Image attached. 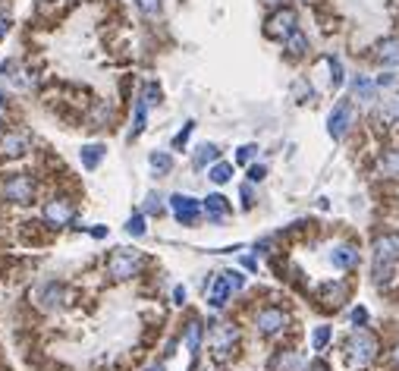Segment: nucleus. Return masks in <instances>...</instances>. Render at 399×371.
Segmentation results:
<instances>
[{
	"label": "nucleus",
	"instance_id": "nucleus-18",
	"mask_svg": "<svg viewBox=\"0 0 399 371\" xmlns=\"http://www.w3.org/2000/svg\"><path fill=\"white\" fill-rule=\"evenodd\" d=\"M205 208H207V214L214 217V221H220V217L229 211V205H227V199H223V195H207Z\"/></svg>",
	"mask_w": 399,
	"mask_h": 371
},
{
	"label": "nucleus",
	"instance_id": "nucleus-37",
	"mask_svg": "<svg viewBox=\"0 0 399 371\" xmlns=\"http://www.w3.org/2000/svg\"><path fill=\"white\" fill-rule=\"evenodd\" d=\"M7 32H10V19L0 13V38H7Z\"/></svg>",
	"mask_w": 399,
	"mask_h": 371
},
{
	"label": "nucleus",
	"instance_id": "nucleus-6",
	"mask_svg": "<svg viewBox=\"0 0 399 371\" xmlns=\"http://www.w3.org/2000/svg\"><path fill=\"white\" fill-rule=\"evenodd\" d=\"M170 208H173V214H176V221L185 223V227H189V223H195V221H198V214H201L198 201H195L192 195H183V192H176L170 199Z\"/></svg>",
	"mask_w": 399,
	"mask_h": 371
},
{
	"label": "nucleus",
	"instance_id": "nucleus-35",
	"mask_svg": "<svg viewBox=\"0 0 399 371\" xmlns=\"http://www.w3.org/2000/svg\"><path fill=\"white\" fill-rule=\"evenodd\" d=\"M264 167H251V170H249V179H251V183H261V179H264Z\"/></svg>",
	"mask_w": 399,
	"mask_h": 371
},
{
	"label": "nucleus",
	"instance_id": "nucleus-42",
	"mask_svg": "<svg viewBox=\"0 0 399 371\" xmlns=\"http://www.w3.org/2000/svg\"><path fill=\"white\" fill-rule=\"evenodd\" d=\"M148 371H167V368H163V365H151Z\"/></svg>",
	"mask_w": 399,
	"mask_h": 371
},
{
	"label": "nucleus",
	"instance_id": "nucleus-38",
	"mask_svg": "<svg viewBox=\"0 0 399 371\" xmlns=\"http://www.w3.org/2000/svg\"><path fill=\"white\" fill-rule=\"evenodd\" d=\"M173 299H176V302L183 305V302H185V286H176V290H173Z\"/></svg>",
	"mask_w": 399,
	"mask_h": 371
},
{
	"label": "nucleus",
	"instance_id": "nucleus-4",
	"mask_svg": "<svg viewBox=\"0 0 399 371\" xmlns=\"http://www.w3.org/2000/svg\"><path fill=\"white\" fill-rule=\"evenodd\" d=\"M264 32H267V38H280V41H286V38L296 32V10L280 7L271 19H267Z\"/></svg>",
	"mask_w": 399,
	"mask_h": 371
},
{
	"label": "nucleus",
	"instance_id": "nucleus-12",
	"mask_svg": "<svg viewBox=\"0 0 399 371\" xmlns=\"http://www.w3.org/2000/svg\"><path fill=\"white\" fill-rule=\"evenodd\" d=\"M229 293H233V286H229L227 274H220L214 280V286H211V296H207V302L214 305V308H223V305H227V299H229Z\"/></svg>",
	"mask_w": 399,
	"mask_h": 371
},
{
	"label": "nucleus",
	"instance_id": "nucleus-15",
	"mask_svg": "<svg viewBox=\"0 0 399 371\" xmlns=\"http://www.w3.org/2000/svg\"><path fill=\"white\" fill-rule=\"evenodd\" d=\"M145 113H148V104H145V98L135 101V120H133V129H129V139H139L145 133Z\"/></svg>",
	"mask_w": 399,
	"mask_h": 371
},
{
	"label": "nucleus",
	"instance_id": "nucleus-41",
	"mask_svg": "<svg viewBox=\"0 0 399 371\" xmlns=\"http://www.w3.org/2000/svg\"><path fill=\"white\" fill-rule=\"evenodd\" d=\"M267 7H280V3H286V0H264Z\"/></svg>",
	"mask_w": 399,
	"mask_h": 371
},
{
	"label": "nucleus",
	"instance_id": "nucleus-11",
	"mask_svg": "<svg viewBox=\"0 0 399 371\" xmlns=\"http://www.w3.org/2000/svg\"><path fill=\"white\" fill-rule=\"evenodd\" d=\"M330 261H333V267L349 271V267L358 265V252H355L352 245H337V249H333V255H330Z\"/></svg>",
	"mask_w": 399,
	"mask_h": 371
},
{
	"label": "nucleus",
	"instance_id": "nucleus-27",
	"mask_svg": "<svg viewBox=\"0 0 399 371\" xmlns=\"http://www.w3.org/2000/svg\"><path fill=\"white\" fill-rule=\"evenodd\" d=\"M233 340H236V330H229V327H223V330H220V337H217V352H223V349H227Z\"/></svg>",
	"mask_w": 399,
	"mask_h": 371
},
{
	"label": "nucleus",
	"instance_id": "nucleus-28",
	"mask_svg": "<svg viewBox=\"0 0 399 371\" xmlns=\"http://www.w3.org/2000/svg\"><path fill=\"white\" fill-rule=\"evenodd\" d=\"M255 155H258V145H242V148H239V155H236V161L239 164H249Z\"/></svg>",
	"mask_w": 399,
	"mask_h": 371
},
{
	"label": "nucleus",
	"instance_id": "nucleus-26",
	"mask_svg": "<svg viewBox=\"0 0 399 371\" xmlns=\"http://www.w3.org/2000/svg\"><path fill=\"white\" fill-rule=\"evenodd\" d=\"M135 3H139V10L148 16V19H155V16L161 13V0H135Z\"/></svg>",
	"mask_w": 399,
	"mask_h": 371
},
{
	"label": "nucleus",
	"instance_id": "nucleus-32",
	"mask_svg": "<svg viewBox=\"0 0 399 371\" xmlns=\"http://www.w3.org/2000/svg\"><path fill=\"white\" fill-rule=\"evenodd\" d=\"M355 95L371 98V95H374V85H371L368 79H355Z\"/></svg>",
	"mask_w": 399,
	"mask_h": 371
},
{
	"label": "nucleus",
	"instance_id": "nucleus-25",
	"mask_svg": "<svg viewBox=\"0 0 399 371\" xmlns=\"http://www.w3.org/2000/svg\"><path fill=\"white\" fill-rule=\"evenodd\" d=\"M126 233H129V236H145V217L141 214L129 217V221H126Z\"/></svg>",
	"mask_w": 399,
	"mask_h": 371
},
{
	"label": "nucleus",
	"instance_id": "nucleus-24",
	"mask_svg": "<svg viewBox=\"0 0 399 371\" xmlns=\"http://www.w3.org/2000/svg\"><path fill=\"white\" fill-rule=\"evenodd\" d=\"M327 343H330V327H324V324L315 327V334H311V346H315V349H324Z\"/></svg>",
	"mask_w": 399,
	"mask_h": 371
},
{
	"label": "nucleus",
	"instance_id": "nucleus-9",
	"mask_svg": "<svg viewBox=\"0 0 399 371\" xmlns=\"http://www.w3.org/2000/svg\"><path fill=\"white\" fill-rule=\"evenodd\" d=\"M45 221L51 223V227H67V223L73 221V205H69L67 199H54V201H47Z\"/></svg>",
	"mask_w": 399,
	"mask_h": 371
},
{
	"label": "nucleus",
	"instance_id": "nucleus-23",
	"mask_svg": "<svg viewBox=\"0 0 399 371\" xmlns=\"http://www.w3.org/2000/svg\"><path fill=\"white\" fill-rule=\"evenodd\" d=\"M151 167H155L157 173H170L173 157L167 155V151H155V155H151Z\"/></svg>",
	"mask_w": 399,
	"mask_h": 371
},
{
	"label": "nucleus",
	"instance_id": "nucleus-29",
	"mask_svg": "<svg viewBox=\"0 0 399 371\" xmlns=\"http://www.w3.org/2000/svg\"><path fill=\"white\" fill-rule=\"evenodd\" d=\"M327 67H330V73H333V85H343V67H340V60L327 57Z\"/></svg>",
	"mask_w": 399,
	"mask_h": 371
},
{
	"label": "nucleus",
	"instance_id": "nucleus-5",
	"mask_svg": "<svg viewBox=\"0 0 399 371\" xmlns=\"http://www.w3.org/2000/svg\"><path fill=\"white\" fill-rule=\"evenodd\" d=\"M255 324H258V330H261L264 337H277V334L283 330V327L289 324V318H286V312H283V308H274V305H267V308H261V312H258Z\"/></svg>",
	"mask_w": 399,
	"mask_h": 371
},
{
	"label": "nucleus",
	"instance_id": "nucleus-20",
	"mask_svg": "<svg viewBox=\"0 0 399 371\" xmlns=\"http://www.w3.org/2000/svg\"><path fill=\"white\" fill-rule=\"evenodd\" d=\"M79 157H82V164H85L89 170H95L98 164H101V157H104V148H101V145H85Z\"/></svg>",
	"mask_w": 399,
	"mask_h": 371
},
{
	"label": "nucleus",
	"instance_id": "nucleus-40",
	"mask_svg": "<svg viewBox=\"0 0 399 371\" xmlns=\"http://www.w3.org/2000/svg\"><path fill=\"white\" fill-rule=\"evenodd\" d=\"M308 371H330V368H327V365H321V362H315Z\"/></svg>",
	"mask_w": 399,
	"mask_h": 371
},
{
	"label": "nucleus",
	"instance_id": "nucleus-30",
	"mask_svg": "<svg viewBox=\"0 0 399 371\" xmlns=\"http://www.w3.org/2000/svg\"><path fill=\"white\" fill-rule=\"evenodd\" d=\"M157 101H161V89H157L155 82H148L145 85V104H157Z\"/></svg>",
	"mask_w": 399,
	"mask_h": 371
},
{
	"label": "nucleus",
	"instance_id": "nucleus-14",
	"mask_svg": "<svg viewBox=\"0 0 399 371\" xmlns=\"http://www.w3.org/2000/svg\"><path fill=\"white\" fill-rule=\"evenodd\" d=\"M302 356H299V352H280V356L274 359V365H271V368L274 371H302Z\"/></svg>",
	"mask_w": 399,
	"mask_h": 371
},
{
	"label": "nucleus",
	"instance_id": "nucleus-21",
	"mask_svg": "<svg viewBox=\"0 0 399 371\" xmlns=\"http://www.w3.org/2000/svg\"><path fill=\"white\" fill-rule=\"evenodd\" d=\"M217 155H220V151H217V145H201L198 155H195V167L201 170V167H207V164H214Z\"/></svg>",
	"mask_w": 399,
	"mask_h": 371
},
{
	"label": "nucleus",
	"instance_id": "nucleus-17",
	"mask_svg": "<svg viewBox=\"0 0 399 371\" xmlns=\"http://www.w3.org/2000/svg\"><path fill=\"white\" fill-rule=\"evenodd\" d=\"M286 51H289V57H302L305 51H308V38L302 35V32H293V35L286 38Z\"/></svg>",
	"mask_w": 399,
	"mask_h": 371
},
{
	"label": "nucleus",
	"instance_id": "nucleus-1",
	"mask_svg": "<svg viewBox=\"0 0 399 371\" xmlns=\"http://www.w3.org/2000/svg\"><path fill=\"white\" fill-rule=\"evenodd\" d=\"M371 252H374L377 280H384V274H390V267L396 265V258H399V236H396V233H384V236H377L374 245H371Z\"/></svg>",
	"mask_w": 399,
	"mask_h": 371
},
{
	"label": "nucleus",
	"instance_id": "nucleus-36",
	"mask_svg": "<svg viewBox=\"0 0 399 371\" xmlns=\"http://www.w3.org/2000/svg\"><path fill=\"white\" fill-rule=\"evenodd\" d=\"M352 321H355V324H365V321H368V312H365V308H355Z\"/></svg>",
	"mask_w": 399,
	"mask_h": 371
},
{
	"label": "nucleus",
	"instance_id": "nucleus-8",
	"mask_svg": "<svg viewBox=\"0 0 399 371\" xmlns=\"http://www.w3.org/2000/svg\"><path fill=\"white\" fill-rule=\"evenodd\" d=\"M349 123H352V107H349V101H340V104L333 107L330 117H327V129H330L333 139H343Z\"/></svg>",
	"mask_w": 399,
	"mask_h": 371
},
{
	"label": "nucleus",
	"instance_id": "nucleus-13",
	"mask_svg": "<svg viewBox=\"0 0 399 371\" xmlns=\"http://www.w3.org/2000/svg\"><path fill=\"white\" fill-rule=\"evenodd\" d=\"M0 148H3V155H7V157H19L25 148H29V135H25V133H7V139H3Z\"/></svg>",
	"mask_w": 399,
	"mask_h": 371
},
{
	"label": "nucleus",
	"instance_id": "nucleus-39",
	"mask_svg": "<svg viewBox=\"0 0 399 371\" xmlns=\"http://www.w3.org/2000/svg\"><path fill=\"white\" fill-rule=\"evenodd\" d=\"M91 236H95V239H104V236H107V230H104V227H95V230H91Z\"/></svg>",
	"mask_w": 399,
	"mask_h": 371
},
{
	"label": "nucleus",
	"instance_id": "nucleus-31",
	"mask_svg": "<svg viewBox=\"0 0 399 371\" xmlns=\"http://www.w3.org/2000/svg\"><path fill=\"white\" fill-rule=\"evenodd\" d=\"M192 129H195V123H192V120H189V123H185V129H183V133H179L176 139H173V148H183L185 142H189V135H192Z\"/></svg>",
	"mask_w": 399,
	"mask_h": 371
},
{
	"label": "nucleus",
	"instance_id": "nucleus-33",
	"mask_svg": "<svg viewBox=\"0 0 399 371\" xmlns=\"http://www.w3.org/2000/svg\"><path fill=\"white\" fill-rule=\"evenodd\" d=\"M145 211H148V214H161V211H163V201L157 199V195H148V199H145Z\"/></svg>",
	"mask_w": 399,
	"mask_h": 371
},
{
	"label": "nucleus",
	"instance_id": "nucleus-10",
	"mask_svg": "<svg viewBox=\"0 0 399 371\" xmlns=\"http://www.w3.org/2000/svg\"><path fill=\"white\" fill-rule=\"evenodd\" d=\"M374 57L384 67H399V38H380L374 45Z\"/></svg>",
	"mask_w": 399,
	"mask_h": 371
},
{
	"label": "nucleus",
	"instance_id": "nucleus-7",
	"mask_svg": "<svg viewBox=\"0 0 399 371\" xmlns=\"http://www.w3.org/2000/svg\"><path fill=\"white\" fill-rule=\"evenodd\" d=\"M3 195H7L13 205H29L32 195H35V183H32L29 177H13L3 186Z\"/></svg>",
	"mask_w": 399,
	"mask_h": 371
},
{
	"label": "nucleus",
	"instance_id": "nucleus-22",
	"mask_svg": "<svg viewBox=\"0 0 399 371\" xmlns=\"http://www.w3.org/2000/svg\"><path fill=\"white\" fill-rule=\"evenodd\" d=\"M380 170H384L387 177H399V151H384V157H380Z\"/></svg>",
	"mask_w": 399,
	"mask_h": 371
},
{
	"label": "nucleus",
	"instance_id": "nucleus-34",
	"mask_svg": "<svg viewBox=\"0 0 399 371\" xmlns=\"http://www.w3.org/2000/svg\"><path fill=\"white\" fill-rule=\"evenodd\" d=\"M227 280H229V286H233V290H242L245 277H242V274H236V271H227Z\"/></svg>",
	"mask_w": 399,
	"mask_h": 371
},
{
	"label": "nucleus",
	"instance_id": "nucleus-43",
	"mask_svg": "<svg viewBox=\"0 0 399 371\" xmlns=\"http://www.w3.org/2000/svg\"><path fill=\"white\" fill-rule=\"evenodd\" d=\"M393 359H396V362H399V349H396V356H393Z\"/></svg>",
	"mask_w": 399,
	"mask_h": 371
},
{
	"label": "nucleus",
	"instance_id": "nucleus-19",
	"mask_svg": "<svg viewBox=\"0 0 399 371\" xmlns=\"http://www.w3.org/2000/svg\"><path fill=\"white\" fill-rule=\"evenodd\" d=\"M207 177L214 179V183H217V186L229 183V179H233V164H227V161L214 164V167H211V170H207Z\"/></svg>",
	"mask_w": 399,
	"mask_h": 371
},
{
	"label": "nucleus",
	"instance_id": "nucleus-2",
	"mask_svg": "<svg viewBox=\"0 0 399 371\" xmlns=\"http://www.w3.org/2000/svg\"><path fill=\"white\" fill-rule=\"evenodd\" d=\"M346 356H349V365H355V368H365V365H371L377 359V340L371 334H365V330H358V334L349 337Z\"/></svg>",
	"mask_w": 399,
	"mask_h": 371
},
{
	"label": "nucleus",
	"instance_id": "nucleus-3",
	"mask_svg": "<svg viewBox=\"0 0 399 371\" xmlns=\"http://www.w3.org/2000/svg\"><path fill=\"white\" fill-rule=\"evenodd\" d=\"M141 267V258L135 252H126V249H117V252L111 255V261H107V274L113 277V280H129V277L139 274Z\"/></svg>",
	"mask_w": 399,
	"mask_h": 371
},
{
	"label": "nucleus",
	"instance_id": "nucleus-16",
	"mask_svg": "<svg viewBox=\"0 0 399 371\" xmlns=\"http://www.w3.org/2000/svg\"><path fill=\"white\" fill-rule=\"evenodd\" d=\"M185 349H189L192 356H198V349H201V324L198 321H189V327H185Z\"/></svg>",
	"mask_w": 399,
	"mask_h": 371
}]
</instances>
